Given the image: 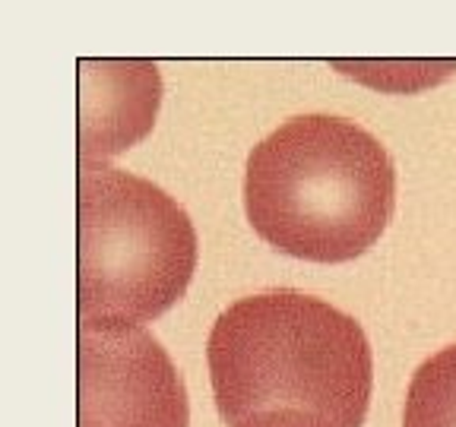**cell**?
Returning a JSON list of instances; mask_svg holds the SVG:
<instances>
[{"label":"cell","instance_id":"cell-1","mask_svg":"<svg viewBox=\"0 0 456 427\" xmlns=\"http://www.w3.org/2000/svg\"><path fill=\"white\" fill-rule=\"evenodd\" d=\"M216 408L228 427H362L374 361L362 323L292 288L219 313L207 342Z\"/></svg>","mask_w":456,"mask_h":427},{"label":"cell","instance_id":"cell-2","mask_svg":"<svg viewBox=\"0 0 456 427\" xmlns=\"http://www.w3.org/2000/svg\"><path fill=\"white\" fill-rule=\"evenodd\" d=\"M396 206L390 152L349 117L298 114L250 149L244 209L270 247L349 263L378 244Z\"/></svg>","mask_w":456,"mask_h":427},{"label":"cell","instance_id":"cell-3","mask_svg":"<svg viewBox=\"0 0 456 427\" xmlns=\"http://www.w3.org/2000/svg\"><path fill=\"white\" fill-rule=\"evenodd\" d=\"M197 231L178 199L105 162L79 165V323L140 326L184 298Z\"/></svg>","mask_w":456,"mask_h":427},{"label":"cell","instance_id":"cell-4","mask_svg":"<svg viewBox=\"0 0 456 427\" xmlns=\"http://www.w3.org/2000/svg\"><path fill=\"white\" fill-rule=\"evenodd\" d=\"M178 367L142 326L79 323V427H187Z\"/></svg>","mask_w":456,"mask_h":427},{"label":"cell","instance_id":"cell-5","mask_svg":"<svg viewBox=\"0 0 456 427\" xmlns=\"http://www.w3.org/2000/svg\"><path fill=\"white\" fill-rule=\"evenodd\" d=\"M83 162L124 152L152 127L159 95V70L136 60H83Z\"/></svg>","mask_w":456,"mask_h":427},{"label":"cell","instance_id":"cell-6","mask_svg":"<svg viewBox=\"0 0 456 427\" xmlns=\"http://www.w3.org/2000/svg\"><path fill=\"white\" fill-rule=\"evenodd\" d=\"M403 427H456V345L419 364L406 392Z\"/></svg>","mask_w":456,"mask_h":427}]
</instances>
